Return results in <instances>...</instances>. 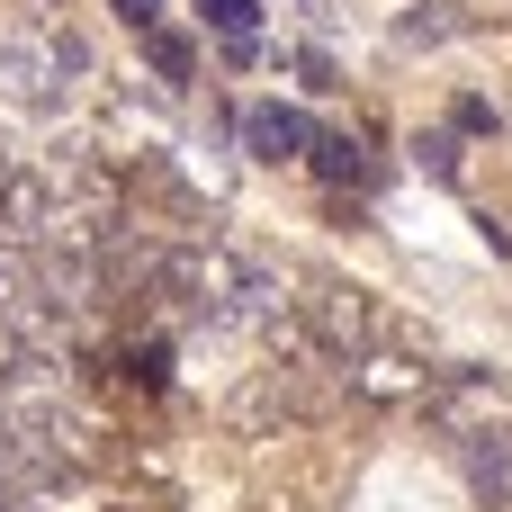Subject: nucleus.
Here are the masks:
<instances>
[{
    "instance_id": "obj_1",
    "label": "nucleus",
    "mask_w": 512,
    "mask_h": 512,
    "mask_svg": "<svg viewBox=\"0 0 512 512\" xmlns=\"http://www.w3.org/2000/svg\"><path fill=\"white\" fill-rule=\"evenodd\" d=\"M342 396H351L342 360L315 351V360H297V369H252L225 414H234V432H261V423H315V414H333Z\"/></svg>"
},
{
    "instance_id": "obj_2",
    "label": "nucleus",
    "mask_w": 512,
    "mask_h": 512,
    "mask_svg": "<svg viewBox=\"0 0 512 512\" xmlns=\"http://www.w3.org/2000/svg\"><path fill=\"white\" fill-rule=\"evenodd\" d=\"M423 423L459 450V441H477V432H495V423H512V396L495 387V378H477V369H441V378H423Z\"/></svg>"
},
{
    "instance_id": "obj_3",
    "label": "nucleus",
    "mask_w": 512,
    "mask_h": 512,
    "mask_svg": "<svg viewBox=\"0 0 512 512\" xmlns=\"http://www.w3.org/2000/svg\"><path fill=\"white\" fill-rule=\"evenodd\" d=\"M45 189H54V207H72V216H90V225H117L126 216V189H117V162L99 153V144H54L45 162Z\"/></svg>"
},
{
    "instance_id": "obj_4",
    "label": "nucleus",
    "mask_w": 512,
    "mask_h": 512,
    "mask_svg": "<svg viewBox=\"0 0 512 512\" xmlns=\"http://www.w3.org/2000/svg\"><path fill=\"white\" fill-rule=\"evenodd\" d=\"M459 468H468V486H477L495 512H512V423L477 432V441H459Z\"/></svg>"
},
{
    "instance_id": "obj_5",
    "label": "nucleus",
    "mask_w": 512,
    "mask_h": 512,
    "mask_svg": "<svg viewBox=\"0 0 512 512\" xmlns=\"http://www.w3.org/2000/svg\"><path fill=\"white\" fill-rule=\"evenodd\" d=\"M243 153L252 162H297L306 153V117L297 108H252L243 117Z\"/></svg>"
},
{
    "instance_id": "obj_6",
    "label": "nucleus",
    "mask_w": 512,
    "mask_h": 512,
    "mask_svg": "<svg viewBox=\"0 0 512 512\" xmlns=\"http://www.w3.org/2000/svg\"><path fill=\"white\" fill-rule=\"evenodd\" d=\"M450 36H468V0H414L396 18V45H450Z\"/></svg>"
},
{
    "instance_id": "obj_7",
    "label": "nucleus",
    "mask_w": 512,
    "mask_h": 512,
    "mask_svg": "<svg viewBox=\"0 0 512 512\" xmlns=\"http://www.w3.org/2000/svg\"><path fill=\"white\" fill-rule=\"evenodd\" d=\"M306 153H315V171H324V180H369V162H360V144H351V135L306 126Z\"/></svg>"
},
{
    "instance_id": "obj_8",
    "label": "nucleus",
    "mask_w": 512,
    "mask_h": 512,
    "mask_svg": "<svg viewBox=\"0 0 512 512\" xmlns=\"http://www.w3.org/2000/svg\"><path fill=\"white\" fill-rule=\"evenodd\" d=\"M144 54H153V72H162V81H189V45H180V36L144 27Z\"/></svg>"
},
{
    "instance_id": "obj_9",
    "label": "nucleus",
    "mask_w": 512,
    "mask_h": 512,
    "mask_svg": "<svg viewBox=\"0 0 512 512\" xmlns=\"http://www.w3.org/2000/svg\"><path fill=\"white\" fill-rule=\"evenodd\" d=\"M414 162H423L432 180H450V189H459V135H423V144H414Z\"/></svg>"
},
{
    "instance_id": "obj_10",
    "label": "nucleus",
    "mask_w": 512,
    "mask_h": 512,
    "mask_svg": "<svg viewBox=\"0 0 512 512\" xmlns=\"http://www.w3.org/2000/svg\"><path fill=\"white\" fill-rule=\"evenodd\" d=\"M198 18H216L225 36H252V18H261V9H252V0H198Z\"/></svg>"
},
{
    "instance_id": "obj_11",
    "label": "nucleus",
    "mask_w": 512,
    "mask_h": 512,
    "mask_svg": "<svg viewBox=\"0 0 512 512\" xmlns=\"http://www.w3.org/2000/svg\"><path fill=\"white\" fill-rule=\"evenodd\" d=\"M126 369H135V378H144V387H171V342H144V351H135V360H126Z\"/></svg>"
},
{
    "instance_id": "obj_12",
    "label": "nucleus",
    "mask_w": 512,
    "mask_h": 512,
    "mask_svg": "<svg viewBox=\"0 0 512 512\" xmlns=\"http://www.w3.org/2000/svg\"><path fill=\"white\" fill-rule=\"evenodd\" d=\"M108 9H117V18H126V27H135V36H144V27H153V18H162V0H108Z\"/></svg>"
},
{
    "instance_id": "obj_13",
    "label": "nucleus",
    "mask_w": 512,
    "mask_h": 512,
    "mask_svg": "<svg viewBox=\"0 0 512 512\" xmlns=\"http://www.w3.org/2000/svg\"><path fill=\"white\" fill-rule=\"evenodd\" d=\"M0 171H9V144H0Z\"/></svg>"
},
{
    "instance_id": "obj_14",
    "label": "nucleus",
    "mask_w": 512,
    "mask_h": 512,
    "mask_svg": "<svg viewBox=\"0 0 512 512\" xmlns=\"http://www.w3.org/2000/svg\"><path fill=\"white\" fill-rule=\"evenodd\" d=\"M0 512H18V504H0Z\"/></svg>"
}]
</instances>
